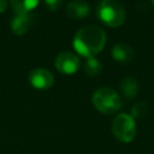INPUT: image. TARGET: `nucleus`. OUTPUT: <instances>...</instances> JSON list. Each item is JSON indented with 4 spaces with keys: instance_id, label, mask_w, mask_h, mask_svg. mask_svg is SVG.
<instances>
[{
    "instance_id": "1",
    "label": "nucleus",
    "mask_w": 154,
    "mask_h": 154,
    "mask_svg": "<svg viewBox=\"0 0 154 154\" xmlns=\"http://www.w3.org/2000/svg\"><path fill=\"white\" fill-rule=\"evenodd\" d=\"M106 43V32L96 25H85L81 28L73 37L75 51L84 57L93 58L99 54Z\"/></svg>"
},
{
    "instance_id": "2",
    "label": "nucleus",
    "mask_w": 154,
    "mask_h": 154,
    "mask_svg": "<svg viewBox=\"0 0 154 154\" xmlns=\"http://www.w3.org/2000/svg\"><path fill=\"white\" fill-rule=\"evenodd\" d=\"M99 19L111 28L120 26L125 20V10L117 0H101L96 8Z\"/></svg>"
},
{
    "instance_id": "3",
    "label": "nucleus",
    "mask_w": 154,
    "mask_h": 154,
    "mask_svg": "<svg viewBox=\"0 0 154 154\" xmlns=\"http://www.w3.org/2000/svg\"><path fill=\"white\" fill-rule=\"evenodd\" d=\"M91 101L94 107L103 114H113L118 112L123 106V101L119 94L116 90L106 87L95 90L91 96Z\"/></svg>"
},
{
    "instance_id": "4",
    "label": "nucleus",
    "mask_w": 154,
    "mask_h": 154,
    "mask_svg": "<svg viewBox=\"0 0 154 154\" xmlns=\"http://www.w3.org/2000/svg\"><path fill=\"white\" fill-rule=\"evenodd\" d=\"M112 132L119 142L130 143L136 135L135 119L126 113L118 114L112 122Z\"/></svg>"
},
{
    "instance_id": "5",
    "label": "nucleus",
    "mask_w": 154,
    "mask_h": 154,
    "mask_svg": "<svg viewBox=\"0 0 154 154\" xmlns=\"http://www.w3.org/2000/svg\"><path fill=\"white\" fill-rule=\"evenodd\" d=\"M81 61L78 57L71 52H61L57 55L54 66L63 75H73L78 71Z\"/></svg>"
},
{
    "instance_id": "6",
    "label": "nucleus",
    "mask_w": 154,
    "mask_h": 154,
    "mask_svg": "<svg viewBox=\"0 0 154 154\" xmlns=\"http://www.w3.org/2000/svg\"><path fill=\"white\" fill-rule=\"evenodd\" d=\"M28 81H29V83L31 84L32 88L45 90V89H48L53 85L54 77H53L51 71H48L46 69H42V67H37V69H34L29 73Z\"/></svg>"
},
{
    "instance_id": "7",
    "label": "nucleus",
    "mask_w": 154,
    "mask_h": 154,
    "mask_svg": "<svg viewBox=\"0 0 154 154\" xmlns=\"http://www.w3.org/2000/svg\"><path fill=\"white\" fill-rule=\"evenodd\" d=\"M90 12L89 5L83 0H71L66 6V13L72 19H82Z\"/></svg>"
},
{
    "instance_id": "8",
    "label": "nucleus",
    "mask_w": 154,
    "mask_h": 154,
    "mask_svg": "<svg viewBox=\"0 0 154 154\" xmlns=\"http://www.w3.org/2000/svg\"><path fill=\"white\" fill-rule=\"evenodd\" d=\"M32 23V16L30 13H17L11 22V30L16 35H24Z\"/></svg>"
},
{
    "instance_id": "9",
    "label": "nucleus",
    "mask_w": 154,
    "mask_h": 154,
    "mask_svg": "<svg viewBox=\"0 0 154 154\" xmlns=\"http://www.w3.org/2000/svg\"><path fill=\"white\" fill-rule=\"evenodd\" d=\"M111 53H112L113 59L119 61V63H129L135 57V52H134L132 47L126 45V43H117V45H114L112 51H111Z\"/></svg>"
},
{
    "instance_id": "10",
    "label": "nucleus",
    "mask_w": 154,
    "mask_h": 154,
    "mask_svg": "<svg viewBox=\"0 0 154 154\" xmlns=\"http://www.w3.org/2000/svg\"><path fill=\"white\" fill-rule=\"evenodd\" d=\"M120 90L128 99H134L138 93V82L132 76H125L120 81Z\"/></svg>"
},
{
    "instance_id": "11",
    "label": "nucleus",
    "mask_w": 154,
    "mask_h": 154,
    "mask_svg": "<svg viewBox=\"0 0 154 154\" xmlns=\"http://www.w3.org/2000/svg\"><path fill=\"white\" fill-rule=\"evenodd\" d=\"M13 10L17 13H29L31 10H34L40 0H10Z\"/></svg>"
},
{
    "instance_id": "12",
    "label": "nucleus",
    "mask_w": 154,
    "mask_h": 154,
    "mask_svg": "<svg viewBox=\"0 0 154 154\" xmlns=\"http://www.w3.org/2000/svg\"><path fill=\"white\" fill-rule=\"evenodd\" d=\"M102 65L96 58H87L84 63V73H87L90 77H94L101 72Z\"/></svg>"
},
{
    "instance_id": "13",
    "label": "nucleus",
    "mask_w": 154,
    "mask_h": 154,
    "mask_svg": "<svg viewBox=\"0 0 154 154\" xmlns=\"http://www.w3.org/2000/svg\"><path fill=\"white\" fill-rule=\"evenodd\" d=\"M148 111V107H147V103L143 102V101H140L134 105L132 109H131V117L135 119V118H142Z\"/></svg>"
},
{
    "instance_id": "14",
    "label": "nucleus",
    "mask_w": 154,
    "mask_h": 154,
    "mask_svg": "<svg viewBox=\"0 0 154 154\" xmlns=\"http://www.w3.org/2000/svg\"><path fill=\"white\" fill-rule=\"evenodd\" d=\"M45 4L51 11H57L61 6L63 0H45Z\"/></svg>"
},
{
    "instance_id": "15",
    "label": "nucleus",
    "mask_w": 154,
    "mask_h": 154,
    "mask_svg": "<svg viewBox=\"0 0 154 154\" xmlns=\"http://www.w3.org/2000/svg\"><path fill=\"white\" fill-rule=\"evenodd\" d=\"M6 7H7V0H0V13L5 12Z\"/></svg>"
},
{
    "instance_id": "16",
    "label": "nucleus",
    "mask_w": 154,
    "mask_h": 154,
    "mask_svg": "<svg viewBox=\"0 0 154 154\" xmlns=\"http://www.w3.org/2000/svg\"><path fill=\"white\" fill-rule=\"evenodd\" d=\"M152 1H153V5H154V0H152Z\"/></svg>"
}]
</instances>
